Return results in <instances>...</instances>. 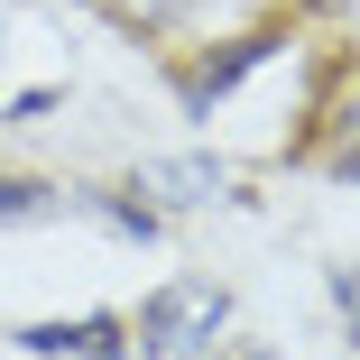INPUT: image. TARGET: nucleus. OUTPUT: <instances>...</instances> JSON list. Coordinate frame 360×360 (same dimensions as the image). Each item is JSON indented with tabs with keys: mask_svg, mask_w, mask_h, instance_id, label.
I'll return each instance as SVG.
<instances>
[{
	"mask_svg": "<svg viewBox=\"0 0 360 360\" xmlns=\"http://www.w3.org/2000/svg\"><path fill=\"white\" fill-rule=\"evenodd\" d=\"M333 167H342V185H360V111H351L342 139H333Z\"/></svg>",
	"mask_w": 360,
	"mask_h": 360,
	"instance_id": "nucleus-6",
	"label": "nucleus"
},
{
	"mask_svg": "<svg viewBox=\"0 0 360 360\" xmlns=\"http://www.w3.org/2000/svg\"><path fill=\"white\" fill-rule=\"evenodd\" d=\"M222 323H231V296L222 286H158L148 296V314H139V333H148V360H203L212 342H222Z\"/></svg>",
	"mask_w": 360,
	"mask_h": 360,
	"instance_id": "nucleus-1",
	"label": "nucleus"
},
{
	"mask_svg": "<svg viewBox=\"0 0 360 360\" xmlns=\"http://www.w3.org/2000/svg\"><path fill=\"white\" fill-rule=\"evenodd\" d=\"M148 194H158V212L212 203V194H222V167H212V158H176V167H148Z\"/></svg>",
	"mask_w": 360,
	"mask_h": 360,
	"instance_id": "nucleus-3",
	"label": "nucleus"
},
{
	"mask_svg": "<svg viewBox=\"0 0 360 360\" xmlns=\"http://www.w3.org/2000/svg\"><path fill=\"white\" fill-rule=\"evenodd\" d=\"M259 56H268V37H240V46H222V56H212L203 75H194V111H212V102H222V84H240Z\"/></svg>",
	"mask_w": 360,
	"mask_h": 360,
	"instance_id": "nucleus-4",
	"label": "nucleus"
},
{
	"mask_svg": "<svg viewBox=\"0 0 360 360\" xmlns=\"http://www.w3.org/2000/svg\"><path fill=\"white\" fill-rule=\"evenodd\" d=\"M19 351L37 360H120V323L93 314V323H19Z\"/></svg>",
	"mask_w": 360,
	"mask_h": 360,
	"instance_id": "nucleus-2",
	"label": "nucleus"
},
{
	"mask_svg": "<svg viewBox=\"0 0 360 360\" xmlns=\"http://www.w3.org/2000/svg\"><path fill=\"white\" fill-rule=\"evenodd\" d=\"M185 10H194V0H111V19H120V28H139V37H158V28H167V19H185Z\"/></svg>",
	"mask_w": 360,
	"mask_h": 360,
	"instance_id": "nucleus-5",
	"label": "nucleus"
}]
</instances>
